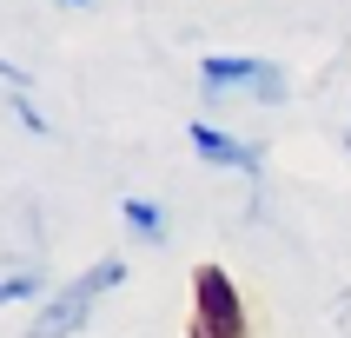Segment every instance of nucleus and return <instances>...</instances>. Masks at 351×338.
Instances as JSON below:
<instances>
[{
    "mask_svg": "<svg viewBox=\"0 0 351 338\" xmlns=\"http://www.w3.org/2000/svg\"><path fill=\"white\" fill-rule=\"evenodd\" d=\"M119 278H126V258H99V265H86L80 278H66V285L40 305V318L27 325V338H73L80 325L93 318V305L113 292Z\"/></svg>",
    "mask_w": 351,
    "mask_h": 338,
    "instance_id": "f257e3e1",
    "label": "nucleus"
},
{
    "mask_svg": "<svg viewBox=\"0 0 351 338\" xmlns=\"http://www.w3.org/2000/svg\"><path fill=\"white\" fill-rule=\"evenodd\" d=\"M186 338H252L245 332V298L226 265H193V318Z\"/></svg>",
    "mask_w": 351,
    "mask_h": 338,
    "instance_id": "f03ea898",
    "label": "nucleus"
},
{
    "mask_svg": "<svg viewBox=\"0 0 351 338\" xmlns=\"http://www.w3.org/2000/svg\"><path fill=\"white\" fill-rule=\"evenodd\" d=\"M199 86H206V93H226V86H252L265 106L292 99V93H285V73H278L272 60H239V53H213L206 67H199Z\"/></svg>",
    "mask_w": 351,
    "mask_h": 338,
    "instance_id": "7ed1b4c3",
    "label": "nucleus"
},
{
    "mask_svg": "<svg viewBox=\"0 0 351 338\" xmlns=\"http://www.w3.org/2000/svg\"><path fill=\"white\" fill-rule=\"evenodd\" d=\"M186 139H193V153L206 159V166H232V173H252L258 179V146H245V139H232V133H219V126H206V119H193L186 126Z\"/></svg>",
    "mask_w": 351,
    "mask_h": 338,
    "instance_id": "20e7f679",
    "label": "nucleus"
},
{
    "mask_svg": "<svg viewBox=\"0 0 351 338\" xmlns=\"http://www.w3.org/2000/svg\"><path fill=\"white\" fill-rule=\"evenodd\" d=\"M0 73H7V86H14V113L27 119V133L47 139V113H34V99H27V73H20V67H0Z\"/></svg>",
    "mask_w": 351,
    "mask_h": 338,
    "instance_id": "39448f33",
    "label": "nucleus"
},
{
    "mask_svg": "<svg viewBox=\"0 0 351 338\" xmlns=\"http://www.w3.org/2000/svg\"><path fill=\"white\" fill-rule=\"evenodd\" d=\"M119 213H126V226H133L139 239H166V219H159V206H146V199H126Z\"/></svg>",
    "mask_w": 351,
    "mask_h": 338,
    "instance_id": "423d86ee",
    "label": "nucleus"
},
{
    "mask_svg": "<svg viewBox=\"0 0 351 338\" xmlns=\"http://www.w3.org/2000/svg\"><path fill=\"white\" fill-rule=\"evenodd\" d=\"M0 292H7V298H34L40 285H34V278H27V272H14V278H7V285H0Z\"/></svg>",
    "mask_w": 351,
    "mask_h": 338,
    "instance_id": "0eeeda50",
    "label": "nucleus"
},
{
    "mask_svg": "<svg viewBox=\"0 0 351 338\" xmlns=\"http://www.w3.org/2000/svg\"><path fill=\"white\" fill-rule=\"evenodd\" d=\"M60 7H93V0H60Z\"/></svg>",
    "mask_w": 351,
    "mask_h": 338,
    "instance_id": "6e6552de",
    "label": "nucleus"
},
{
    "mask_svg": "<svg viewBox=\"0 0 351 338\" xmlns=\"http://www.w3.org/2000/svg\"><path fill=\"white\" fill-rule=\"evenodd\" d=\"M345 146H351V133H345Z\"/></svg>",
    "mask_w": 351,
    "mask_h": 338,
    "instance_id": "1a4fd4ad",
    "label": "nucleus"
}]
</instances>
